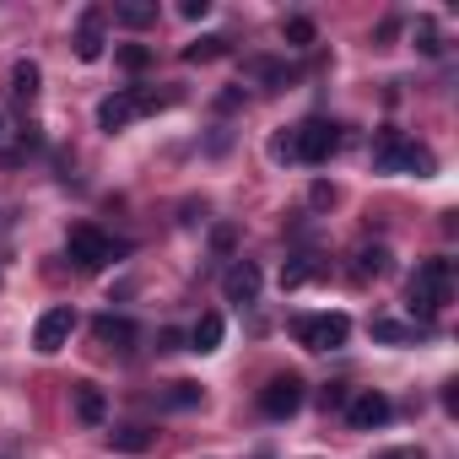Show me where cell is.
<instances>
[{
    "mask_svg": "<svg viewBox=\"0 0 459 459\" xmlns=\"http://www.w3.org/2000/svg\"><path fill=\"white\" fill-rule=\"evenodd\" d=\"M308 200H314L319 211H325V205H335V184H325V178H319V184L308 189Z\"/></svg>",
    "mask_w": 459,
    "mask_h": 459,
    "instance_id": "cell-31",
    "label": "cell"
},
{
    "mask_svg": "<svg viewBox=\"0 0 459 459\" xmlns=\"http://www.w3.org/2000/svg\"><path fill=\"white\" fill-rule=\"evenodd\" d=\"M71 405H76V416H82L87 427H103V421H108V394H103L92 378L71 384Z\"/></svg>",
    "mask_w": 459,
    "mask_h": 459,
    "instance_id": "cell-11",
    "label": "cell"
},
{
    "mask_svg": "<svg viewBox=\"0 0 459 459\" xmlns=\"http://www.w3.org/2000/svg\"><path fill=\"white\" fill-rule=\"evenodd\" d=\"M65 249H71L76 271H103V265H114V260H125V255H130V244H125V238H108V233H98V227H87V221H76V227H71Z\"/></svg>",
    "mask_w": 459,
    "mask_h": 459,
    "instance_id": "cell-3",
    "label": "cell"
},
{
    "mask_svg": "<svg viewBox=\"0 0 459 459\" xmlns=\"http://www.w3.org/2000/svg\"><path fill=\"white\" fill-rule=\"evenodd\" d=\"M71 330H76V308H49V314L39 319V330H33V351H39V357L65 351V346H71Z\"/></svg>",
    "mask_w": 459,
    "mask_h": 459,
    "instance_id": "cell-7",
    "label": "cell"
},
{
    "mask_svg": "<svg viewBox=\"0 0 459 459\" xmlns=\"http://www.w3.org/2000/svg\"><path fill=\"white\" fill-rule=\"evenodd\" d=\"M346 400H351L346 384H325V389H319V405H325V411H346Z\"/></svg>",
    "mask_w": 459,
    "mask_h": 459,
    "instance_id": "cell-28",
    "label": "cell"
},
{
    "mask_svg": "<svg viewBox=\"0 0 459 459\" xmlns=\"http://www.w3.org/2000/svg\"><path fill=\"white\" fill-rule=\"evenodd\" d=\"M221 55H227V39H221V33H205V39L184 44V60H189V65H211V60H221Z\"/></svg>",
    "mask_w": 459,
    "mask_h": 459,
    "instance_id": "cell-17",
    "label": "cell"
},
{
    "mask_svg": "<svg viewBox=\"0 0 459 459\" xmlns=\"http://www.w3.org/2000/svg\"><path fill=\"white\" fill-rule=\"evenodd\" d=\"M108 448L141 454V448H152V432H146V427H114V432H108Z\"/></svg>",
    "mask_w": 459,
    "mask_h": 459,
    "instance_id": "cell-21",
    "label": "cell"
},
{
    "mask_svg": "<svg viewBox=\"0 0 459 459\" xmlns=\"http://www.w3.org/2000/svg\"><path fill=\"white\" fill-rule=\"evenodd\" d=\"M384 271H389V249H384V244L357 249V276H384Z\"/></svg>",
    "mask_w": 459,
    "mask_h": 459,
    "instance_id": "cell-23",
    "label": "cell"
},
{
    "mask_svg": "<svg viewBox=\"0 0 459 459\" xmlns=\"http://www.w3.org/2000/svg\"><path fill=\"white\" fill-rule=\"evenodd\" d=\"M260 411H265L271 421L298 416V411H303V378H298V373H276V378L260 389Z\"/></svg>",
    "mask_w": 459,
    "mask_h": 459,
    "instance_id": "cell-6",
    "label": "cell"
},
{
    "mask_svg": "<svg viewBox=\"0 0 459 459\" xmlns=\"http://www.w3.org/2000/svg\"><path fill=\"white\" fill-rule=\"evenodd\" d=\"M448 292H454V260H427V265H416L411 271V281H405V298H411V314L421 319V325H432L437 314H443V303H448Z\"/></svg>",
    "mask_w": 459,
    "mask_h": 459,
    "instance_id": "cell-1",
    "label": "cell"
},
{
    "mask_svg": "<svg viewBox=\"0 0 459 459\" xmlns=\"http://www.w3.org/2000/svg\"><path fill=\"white\" fill-rule=\"evenodd\" d=\"M249 76H260L271 92H281V87H292V65H281V60H249Z\"/></svg>",
    "mask_w": 459,
    "mask_h": 459,
    "instance_id": "cell-20",
    "label": "cell"
},
{
    "mask_svg": "<svg viewBox=\"0 0 459 459\" xmlns=\"http://www.w3.org/2000/svg\"><path fill=\"white\" fill-rule=\"evenodd\" d=\"M394 416V405H389V394H378V389H357L351 400H346V421L357 427V432H373V427H384Z\"/></svg>",
    "mask_w": 459,
    "mask_h": 459,
    "instance_id": "cell-8",
    "label": "cell"
},
{
    "mask_svg": "<svg viewBox=\"0 0 459 459\" xmlns=\"http://www.w3.org/2000/svg\"><path fill=\"white\" fill-rule=\"evenodd\" d=\"M178 12H184L189 22H205V17H211V0H184V6H178Z\"/></svg>",
    "mask_w": 459,
    "mask_h": 459,
    "instance_id": "cell-32",
    "label": "cell"
},
{
    "mask_svg": "<svg viewBox=\"0 0 459 459\" xmlns=\"http://www.w3.org/2000/svg\"><path fill=\"white\" fill-rule=\"evenodd\" d=\"M0 135H6V114H0Z\"/></svg>",
    "mask_w": 459,
    "mask_h": 459,
    "instance_id": "cell-36",
    "label": "cell"
},
{
    "mask_svg": "<svg viewBox=\"0 0 459 459\" xmlns=\"http://www.w3.org/2000/svg\"><path fill=\"white\" fill-rule=\"evenodd\" d=\"M200 400H205V389H200L195 378H178V384H168V405H184V411H189V405H200Z\"/></svg>",
    "mask_w": 459,
    "mask_h": 459,
    "instance_id": "cell-26",
    "label": "cell"
},
{
    "mask_svg": "<svg viewBox=\"0 0 459 459\" xmlns=\"http://www.w3.org/2000/svg\"><path fill=\"white\" fill-rule=\"evenodd\" d=\"M260 287H265V276H260V265H255V260H233V265H227V276H221L227 303H255V298H260Z\"/></svg>",
    "mask_w": 459,
    "mask_h": 459,
    "instance_id": "cell-9",
    "label": "cell"
},
{
    "mask_svg": "<svg viewBox=\"0 0 459 459\" xmlns=\"http://www.w3.org/2000/svg\"><path fill=\"white\" fill-rule=\"evenodd\" d=\"M114 22L119 28H157V0H125V6H114Z\"/></svg>",
    "mask_w": 459,
    "mask_h": 459,
    "instance_id": "cell-15",
    "label": "cell"
},
{
    "mask_svg": "<svg viewBox=\"0 0 459 459\" xmlns=\"http://www.w3.org/2000/svg\"><path fill=\"white\" fill-rule=\"evenodd\" d=\"M314 255H298V260H287L281 265V292H292V287H303V281H314Z\"/></svg>",
    "mask_w": 459,
    "mask_h": 459,
    "instance_id": "cell-22",
    "label": "cell"
},
{
    "mask_svg": "<svg viewBox=\"0 0 459 459\" xmlns=\"http://www.w3.org/2000/svg\"><path fill=\"white\" fill-rule=\"evenodd\" d=\"M335 152H341V125H335V119H303V125L292 130V162L319 168V162H330Z\"/></svg>",
    "mask_w": 459,
    "mask_h": 459,
    "instance_id": "cell-4",
    "label": "cell"
},
{
    "mask_svg": "<svg viewBox=\"0 0 459 459\" xmlns=\"http://www.w3.org/2000/svg\"><path fill=\"white\" fill-rule=\"evenodd\" d=\"M135 335H141V330H135L130 319H119V314H98V319H92V341H98L103 351H119V357H125V351L135 346Z\"/></svg>",
    "mask_w": 459,
    "mask_h": 459,
    "instance_id": "cell-10",
    "label": "cell"
},
{
    "mask_svg": "<svg viewBox=\"0 0 459 459\" xmlns=\"http://www.w3.org/2000/svg\"><path fill=\"white\" fill-rule=\"evenodd\" d=\"M292 335L308 351H341L351 335V319L346 314H303V319H292Z\"/></svg>",
    "mask_w": 459,
    "mask_h": 459,
    "instance_id": "cell-5",
    "label": "cell"
},
{
    "mask_svg": "<svg viewBox=\"0 0 459 459\" xmlns=\"http://www.w3.org/2000/svg\"><path fill=\"white\" fill-rule=\"evenodd\" d=\"M76 60H82V65L103 60V12H87V17H82V33H76Z\"/></svg>",
    "mask_w": 459,
    "mask_h": 459,
    "instance_id": "cell-13",
    "label": "cell"
},
{
    "mask_svg": "<svg viewBox=\"0 0 459 459\" xmlns=\"http://www.w3.org/2000/svg\"><path fill=\"white\" fill-rule=\"evenodd\" d=\"M221 335H227V325H221V314H200L195 319V330H189V351H221Z\"/></svg>",
    "mask_w": 459,
    "mask_h": 459,
    "instance_id": "cell-14",
    "label": "cell"
},
{
    "mask_svg": "<svg viewBox=\"0 0 459 459\" xmlns=\"http://www.w3.org/2000/svg\"><path fill=\"white\" fill-rule=\"evenodd\" d=\"M421 335V325H400V319H373V341L384 346H411Z\"/></svg>",
    "mask_w": 459,
    "mask_h": 459,
    "instance_id": "cell-18",
    "label": "cell"
},
{
    "mask_svg": "<svg viewBox=\"0 0 459 459\" xmlns=\"http://www.w3.org/2000/svg\"><path fill=\"white\" fill-rule=\"evenodd\" d=\"M162 103H173V92H152V87H125V92H114V98H103L98 103V130L103 135H119L125 125H135L141 114H152V108H162Z\"/></svg>",
    "mask_w": 459,
    "mask_h": 459,
    "instance_id": "cell-2",
    "label": "cell"
},
{
    "mask_svg": "<svg viewBox=\"0 0 459 459\" xmlns=\"http://www.w3.org/2000/svg\"><path fill=\"white\" fill-rule=\"evenodd\" d=\"M443 411H459V384H443Z\"/></svg>",
    "mask_w": 459,
    "mask_h": 459,
    "instance_id": "cell-34",
    "label": "cell"
},
{
    "mask_svg": "<svg viewBox=\"0 0 459 459\" xmlns=\"http://www.w3.org/2000/svg\"><path fill=\"white\" fill-rule=\"evenodd\" d=\"M384 459H421V448H394V454H384Z\"/></svg>",
    "mask_w": 459,
    "mask_h": 459,
    "instance_id": "cell-35",
    "label": "cell"
},
{
    "mask_svg": "<svg viewBox=\"0 0 459 459\" xmlns=\"http://www.w3.org/2000/svg\"><path fill=\"white\" fill-rule=\"evenodd\" d=\"M432 168H437V157H432L427 146H416V141H411V152H405V168H400V173H416V178H427Z\"/></svg>",
    "mask_w": 459,
    "mask_h": 459,
    "instance_id": "cell-27",
    "label": "cell"
},
{
    "mask_svg": "<svg viewBox=\"0 0 459 459\" xmlns=\"http://www.w3.org/2000/svg\"><path fill=\"white\" fill-rule=\"evenodd\" d=\"M211 244H216V255H233V249H238V227H216Z\"/></svg>",
    "mask_w": 459,
    "mask_h": 459,
    "instance_id": "cell-29",
    "label": "cell"
},
{
    "mask_svg": "<svg viewBox=\"0 0 459 459\" xmlns=\"http://www.w3.org/2000/svg\"><path fill=\"white\" fill-rule=\"evenodd\" d=\"M411 39H416V49H421V55H443V39H437V22H432V17H416Z\"/></svg>",
    "mask_w": 459,
    "mask_h": 459,
    "instance_id": "cell-24",
    "label": "cell"
},
{
    "mask_svg": "<svg viewBox=\"0 0 459 459\" xmlns=\"http://www.w3.org/2000/svg\"><path fill=\"white\" fill-rule=\"evenodd\" d=\"M157 351H189V335L184 330H162L157 335Z\"/></svg>",
    "mask_w": 459,
    "mask_h": 459,
    "instance_id": "cell-30",
    "label": "cell"
},
{
    "mask_svg": "<svg viewBox=\"0 0 459 459\" xmlns=\"http://www.w3.org/2000/svg\"><path fill=\"white\" fill-rule=\"evenodd\" d=\"M271 157H276V162H292V130H287V135H276V141H271Z\"/></svg>",
    "mask_w": 459,
    "mask_h": 459,
    "instance_id": "cell-33",
    "label": "cell"
},
{
    "mask_svg": "<svg viewBox=\"0 0 459 459\" xmlns=\"http://www.w3.org/2000/svg\"><path fill=\"white\" fill-rule=\"evenodd\" d=\"M405 152H411V141L400 130H378L373 135V168L378 173H400L405 168Z\"/></svg>",
    "mask_w": 459,
    "mask_h": 459,
    "instance_id": "cell-12",
    "label": "cell"
},
{
    "mask_svg": "<svg viewBox=\"0 0 459 459\" xmlns=\"http://www.w3.org/2000/svg\"><path fill=\"white\" fill-rule=\"evenodd\" d=\"M281 39H287V49H314L319 28H314V17H287L281 22Z\"/></svg>",
    "mask_w": 459,
    "mask_h": 459,
    "instance_id": "cell-19",
    "label": "cell"
},
{
    "mask_svg": "<svg viewBox=\"0 0 459 459\" xmlns=\"http://www.w3.org/2000/svg\"><path fill=\"white\" fill-rule=\"evenodd\" d=\"M114 60L135 76V71H146V65H152V49H146V44H119V49H114Z\"/></svg>",
    "mask_w": 459,
    "mask_h": 459,
    "instance_id": "cell-25",
    "label": "cell"
},
{
    "mask_svg": "<svg viewBox=\"0 0 459 459\" xmlns=\"http://www.w3.org/2000/svg\"><path fill=\"white\" fill-rule=\"evenodd\" d=\"M39 87H44V71H39L33 60H17V65H12V98H17V103H33Z\"/></svg>",
    "mask_w": 459,
    "mask_h": 459,
    "instance_id": "cell-16",
    "label": "cell"
}]
</instances>
